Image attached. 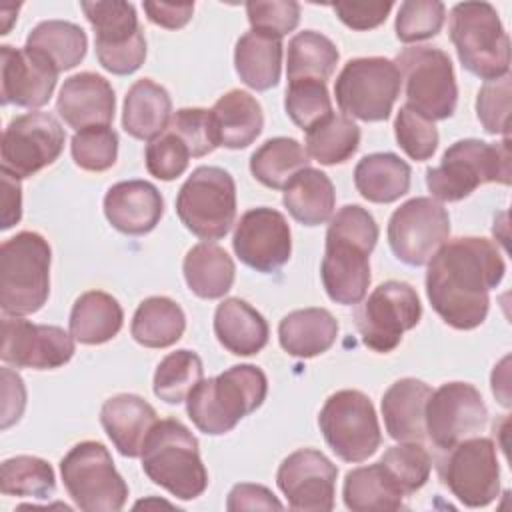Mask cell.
<instances>
[{
	"label": "cell",
	"mask_w": 512,
	"mask_h": 512,
	"mask_svg": "<svg viewBox=\"0 0 512 512\" xmlns=\"http://www.w3.org/2000/svg\"><path fill=\"white\" fill-rule=\"evenodd\" d=\"M74 356V338L60 326L34 324L22 316L2 318V362L16 368L52 370Z\"/></svg>",
	"instance_id": "obj_19"
},
{
	"label": "cell",
	"mask_w": 512,
	"mask_h": 512,
	"mask_svg": "<svg viewBox=\"0 0 512 512\" xmlns=\"http://www.w3.org/2000/svg\"><path fill=\"white\" fill-rule=\"evenodd\" d=\"M104 214L118 232L144 236L158 226L164 214V200L154 184L146 180H124L106 192Z\"/></svg>",
	"instance_id": "obj_24"
},
{
	"label": "cell",
	"mask_w": 512,
	"mask_h": 512,
	"mask_svg": "<svg viewBox=\"0 0 512 512\" xmlns=\"http://www.w3.org/2000/svg\"><path fill=\"white\" fill-rule=\"evenodd\" d=\"M284 108L288 118L302 130H310L314 124L332 114V100L324 82L318 80H294L288 82Z\"/></svg>",
	"instance_id": "obj_45"
},
{
	"label": "cell",
	"mask_w": 512,
	"mask_h": 512,
	"mask_svg": "<svg viewBox=\"0 0 512 512\" xmlns=\"http://www.w3.org/2000/svg\"><path fill=\"white\" fill-rule=\"evenodd\" d=\"M282 48V38L258 30L242 34L234 48L236 74L256 92L274 88L280 82Z\"/></svg>",
	"instance_id": "obj_31"
},
{
	"label": "cell",
	"mask_w": 512,
	"mask_h": 512,
	"mask_svg": "<svg viewBox=\"0 0 512 512\" xmlns=\"http://www.w3.org/2000/svg\"><path fill=\"white\" fill-rule=\"evenodd\" d=\"M338 468L314 448L288 454L276 472V484L288 506L300 512H330L334 508Z\"/></svg>",
	"instance_id": "obj_21"
},
{
	"label": "cell",
	"mask_w": 512,
	"mask_h": 512,
	"mask_svg": "<svg viewBox=\"0 0 512 512\" xmlns=\"http://www.w3.org/2000/svg\"><path fill=\"white\" fill-rule=\"evenodd\" d=\"M24 48L42 54L60 74L84 60L88 38L86 32L74 22L44 20L32 28Z\"/></svg>",
	"instance_id": "obj_38"
},
{
	"label": "cell",
	"mask_w": 512,
	"mask_h": 512,
	"mask_svg": "<svg viewBox=\"0 0 512 512\" xmlns=\"http://www.w3.org/2000/svg\"><path fill=\"white\" fill-rule=\"evenodd\" d=\"M378 240L374 216L346 204L332 214L326 230V250L320 276L328 298L336 304H360L370 286V254Z\"/></svg>",
	"instance_id": "obj_2"
},
{
	"label": "cell",
	"mask_w": 512,
	"mask_h": 512,
	"mask_svg": "<svg viewBox=\"0 0 512 512\" xmlns=\"http://www.w3.org/2000/svg\"><path fill=\"white\" fill-rule=\"evenodd\" d=\"M172 120V100L164 86L150 78L136 80L124 98L122 128L136 140L152 142Z\"/></svg>",
	"instance_id": "obj_28"
},
{
	"label": "cell",
	"mask_w": 512,
	"mask_h": 512,
	"mask_svg": "<svg viewBox=\"0 0 512 512\" xmlns=\"http://www.w3.org/2000/svg\"><path fill=\"white\" fill-rule=\"evenodd\" d=\"M72 160L88 172H104L118 158V134L110 126H92L78 130L70 142Z\"/></svg>",
	"instance_id": "obj_46"
},
{
	"label": "cell",
	"mask_w": 512,
	"mask_h": 512,
	"mask_svg": "<svg viewBox=\"0 0 512 512\" xmlns=\"http://www.w3.org/2000/svg\"><path fill=\"white\" fill-rule=\"evenodd\" d=\"M2 172V230L12 228L22 218V186L20 180Z\"/></svg>",
	"instance_id": "obj_57"
},
{
	"label": "cell",
	"mask_w": 512,
	"mask_h": 512,
	"mask_svg": "<svg viewBox=\"0 0 512 512\" xmlns=\"http://www.w3.org/2000/svg\"><path fill=\"white\" fill-rule=\"evenodd\" d=\"M446 20V6L438 0H406L396 14V38L400 42H420L436 36Z\"/></svg>",
	"instance_id": "obj_47"
},
{
	"label": "cell",
	"mask_w": 512,
	"mask_h": 512,
	"mask_svg": "<svg viewBox=\"0 0 512 512\" xmlns=\"http://www.w3.org/2000/svg\"><path fill=\"white\" fill-rule=\"evenodd\" d=\"M144 474L172 496L194 500L208 488L196 436L174 418L158 420L142 446Z\"/></svg>",
	"instance_id": "obj_5"
},
{
	"label": "cell",
	"mask_w": 512,
	"mask_h": 512,
	"mask_svg": "<svg viewBox=\"0 0 512 512\" xmlns=\"http://www.w3.org/2000/svg\"><path fill=\"white\" fill-rule=\"evenodd\" d=\"M440 482L468 508H482L500 492V464L490 438L472 436L452 448L436 464Z\"/></svg>",
	"instance_id": "obj_15"
},
{
	"label": "cell",
	"mask_w": 512,
	"mask_h": 512,
	"mask_svg": "<svg viewBox=\"0 0 512 512\" xmlns=\"http://www.w3.org/2000/svg\"><path fill=\"white\" fill-rule=\"evenodd\" d=\"M212 130L218 146L240 150L250 146L264 128V114L258 100L244 90H230L210 110Z\"/></svg>",
	"instance_id": "obj_27"
},
{
	"label": "cell",
	"mask_w": 512,
	"mask_h": 512,
	"mask_svg": "<svg viewBox=\"0 0 512 512\" xmlns=\"http://www.w3.org/2000/svg\"><path fill=\"white\" fill-rule=\"evenodd\" d=\"M232 248L248 268L270 274L280 270L292 252L290 226L274 208H252L244 212L234 228Z\"/></svg>",
	"instance_id": "obj_20"
},
{
	"label": "cell",
	"mask_w": 512,
	"mask_h": 512,
	"mask_svg": "<svg viewBox=\"0 0 512 512\" xmlns=\"http://www.w3.org/2000/svg\"><path fill=\"white\" fill-rule=\"evenodd\" d=\"M504 272L502 254L488 238H452L428 262L426 296L448 326L472 330L486 320L490 290L502 282Z\"/></svg>",
	"instance_id": "obj_1"
},
{
	"label": "cell",
	"mask_w": 512,
	"mask_h": 512,
	"mask_svg": "<svg viewBox=\"0 0 512 512\" xmlns=\"http://www.w3.org/2000/svg\"><path fill=\"white\" fill-rule=\"evenodd\" d=\"M94 30V48L100 66L116 76L136 72L146 58V38L136 8L122 0L80 2Z\"/></svg>",
	"instance_id": "obj_11"
},
{
	"label": "cell",
	"mask_w": 512,
	"mask_h": 512,
	"mask_svg": "<svg viewBox=\"0 0 512 512\" xmlns=\"http://www.w3.org/2000/svg\"><path fill=\"white\" fill-rule=\"evenodd\" d=\"M450 236L448 210L434 198L416 196L396 208L388 220V244L408 266H424Z\"/></svg>",
	"instance_id": "obj_16"
},
{
	"label": "cell",
	"mask_w": 512,
	"mask_h": 512,
	"mask_svg": "<svg viewBox=\"0 0 512 512\" xmlns=\"http://www.w3.org/2000/svg\"><path fill=\"white\" fill-rule=\"evenodd\" d=\"M338 336V322L326 308H302L278 324V340L294 358H314L326 352Z\"/></svg>",
	"instance_id": "obj_30"
},
{
	"label": "cell",
	"mask_w": 512,
	"mask_h": 512,
	"mask_svg": "<svg viewBox=\"0 0 512 512\" xmlns=\"http://www.w3.org/2000/svg\"><path fill=\"white\" fill-rule=\"evenodd\" d=\"M392 2H336L332 10L352 30H372L380 26L392 10Z\"/></svg>",
	"instance_id": "obj_53"
},
{
	"label": "cell",
	"mask_w": 512,
	"mask_h": 512,
	"mask_svg": "<svg viewBox=\"0 0 512 512\" xmlns=\"http://www.w3.org/2000/svg\"><path fill=\"white\" fill-rule=\"evenodd\" d=\"M214 334L218 342L236 356L258 354L268 344V322L240 298H226L214 312Z\"/></svg>",
	"instance_id": "obj_29"
},
{
	"label": "cell",
	"mask_w": 512,
	"mask_h": 512,
	"mask_svg": "<svg viewBox=\"0 0 512 512\" xmlns=\"http://www.w3.org/2000/svg\"><path fill=\"white\" fill-rule=\"evenodd\" d=\"M266 394V374L254 364H236L214 378H202L186 398V412L200 432L220 436L260 408Z\"/></svg>",
	"instance_id": "obj_3"
},
{
	"label": "cell",
	"mask_w": 512,
	"mask_h": 512,
	"mask_svg": "<svg viewBox=\"0 0 512 512\" xmlns=\"http://www.w3.org/2000/svg\"><path fill=\"white\" fill-rule=\"evenodd\" d=\"M422 316L416 290L398 280L378 284L368 298L354 310V322L362 344L374 352H392L404 332L412 330Z\"/></svg>",
	"instance_id": "obj_14"
},
{
	"label": "cell",
	"mask_w": 512,
	"mask_h": 512,
	"mask_svg": "<svg viewBox=\"0 0 512 512\" xmlns=\"http://www.w3.org/2000/svg\"><path fill=\"white\" fill-rule=\"evenodd\" d=\"M226 508L230 512L236 510H282V502L260 484H236L226 500Z\"/></svg>",
	"instance_id": "obj_54"
},
{
	"label": "cell",
	"mask_w": 512,
	"mask_h": 512,
	"mask_svg": "<svg viewBox=\"0 0 512 512\" xmlns=\"http://www.w3.org/2000/svg\"><path fill=\"white\" fill-rule=\"evenodd\" d=\"M186 330L182 308L166 296H150L142 300L132 316L130 334L146 348H168L176 344Z\"/></svg>",
	"instance_id": "obj_36"
},
{
	"label": "cell",
	"mask_w": 512,
	"mask_h": 512,
	"mask_svg": "<svg viewBox=\"0 0 512 512\" xmlns=\"http://www.w3.org/2000/svg\"><path fill=\"white\" fill-rule=\"evenodd\" d=\"M144 160H146V170L154 178L168 182L186 172L190 150L174 132L164 130L158 138H154L146 146Z\"/></svg>",
	"instance_id": "obj_51"
},
{
	"label": "cell",
	"mask_w": 512,
	"mask_h": 512,
	"mask_svg": "<svg viewBox=\"0 0 512 512\" xmlns=\"http://www.w3.org/2000/svg\"><path fill=\"white\" fill-rule=\"evenodd\" d=\"M310 156L304 146L286 136L270 138L250 156L252 176L274 190H284L288 182L304 168H308Z\"/></svg>",
	"instance_id": "obj_39"
},
{
	"label": "cell",
	"mask_w": 512,
	"mask_h": 512,
	"mask_svg": "<svg viewBox=\"0 0 512 512\" xmlns=\"http://www.w3.org/2000/svg\"><path fill=\"white\" fill-rule=\"evenodd\" d=\"M2 398V428H8L20 420L26 404L24 382L10 368H2Z\"/></svg>",
	"instance_id": "obj_55"
},
{
	"label": "cell",
	"mask_w": 512,
	"mask_h": 512,
	"mask_svg": "<svg viewBox=\"0 0 512 512\" xmlns=\"http://www.w3.org/2000/svg\"><path fill=\"white\" fill-rule=\"evenodd\" d=\"M510 180V138L500 142L458 140L444 152L438 166L426 170V186L432 198L442 202H458L488 182L508 186Z\"/></svg>",
	"instance_id": "obj_4"
},
{
	"label": "cell",
	"mask_w": 512,
	"mask_h": 512,
	"mask_svg": "<svg viewBox=\"0 0 512 512\" xmlns=\"http://www.w3.org/2000/svg\"><path fill=\"white\" fill-rule=\"evenodd\" d=\"M318 426L326 444L344 462L368 460L382 442L376 410L360 390L330 394L318 414Z\"/></svg>",
	"instance_id": "obj_13"
},
{
	"label": "cell",
	"mask_w": 512,
	"mask_h": 512,
	"mask_svg": "<svg viewBox=\"0 0 512 512\" xmlns=\"http://www.w3.org/2000/svg\"><path fill=\"white\" fill-rule=\"evenodd\" d=\"M306 154L324 166L342 164L360 146V128L344 114H330L306 130Z\"/></svg>",
	"instance_id": "obj_41"
},
{
	"label": "cell",
	"mask_w": 512,
	"mask_h": 512,
	"mask_svg": "<svg viewBox=\"0 0 512 512\" xmlns=\"http://www.w3.org/2000/svg\"><path fill=\"white\" fill-rule=\"evenodd\" d=\"M412 170L392 152L364 156L354 168V186L362 198L374 204H390L410 190Z\"/></svg>",
	"instance_id": "obj_33"
},
{
	"label": "cell",
	"mask_w": 512,
	"mask_h": 512,
	"mask_svg": "<svg viewBox=\"0 0 512 512\" xmlns=\"http://www.w3.org/2000/svg\"><path fill=\"white\" fill-rule=\"evenodd\" d=\"M394 64L404 80L406 104L422 118L436 122L454 114L458 86L450 56L434 46H408Z\"/></svg>",
	"instance_id": "obj_8"
},
{
	"label": "cell",
	"mask_w": 512,
	"mask_h": 512,
	"mask_svg": "<svg viewBox=\"0 0 512 512\" xmlns=\"http://www.w3.org/2000/svg\"><path fill=\"white\" fill-rule=\"evenodd\" d=\"M2 74L0 100L2 104H16L20 108L44 106L58 80V70L38 52L30 48L0 46Z\"/></svg>",
	"instance_id": "obj_22"
},
{
	"label": "cell",
	"mask_w": 512,
	"mask_h": 512,
	"mask_svg": "<svg viewBox=\"0 0 512 512\" xmlns=\"http://www.w3.org/2000/svg\"><path fill=\"white\" fill-rule=\"evenodd\" d=\"M282 202L296 222L304 226H320L334 214V184L322 170L308 166L288 182Z\"/></svg>",
	"instance_id": "obj_35"
},
{
	"label": "cell",
	"mask_w": 512,
	"mask_h": 512,
	"mask_svg": "<svg viewBox=\"0 0 512 512\" xmlns=\"http://www.w3.org/2000/svg\"><path fill=\"white\" fill-rule=\"evenodd\" d=\"M448 32L460 64L470 74L486 82L508 74L510 40L492 4H456L448 16Z\"/></svg>",
	"instance_id": "obj_7"
},
{
	"label": "cell",
	"mask_w": 512,
	"mask_h": 512,
	"mask_svg": "<svg viewBox=\"0 0 512 512\" xmlns=\"http://www.w3.org/2000/svg\"><path fill=\"white\" fill-rule=\"evenodd\" d=\"M156 422V410L136 394H116L100 410L104 432L126 458H138L142 454V446Z\"/></svg>",
	"instance_id": "obj_25"
},
{
	"label": "cell",
	"mask_w": 512,
	"mask_h": 512,
	"mask_svg": "<svg viewBox=\"0 0 512 512\" xmlns=\"http://www.w3.org/2000/svg\"><path fill=\"white\" fill-rule=\"evenodd\" d=\"M394 134L398 146L406 152L408 158L424 162L432 158L438 148V130L434 122L422 118L408 106H402L394 120Z\"/></svg>",
	"instance_id": "obj_48"
},
{
	"label": "cell",
	"mask_w": 512,
	"mask_h": 512,
	"mask_svg": "<svg viewBox=\"0 0 512 512\" xmlns=\"http://www.w3.org/2000/svg\"><path fill=\"white\" fill-rule=\"evenodd\" d=\"M432 388L416 378L396 380L382 396V416L386 432L398 442L426 440V402Z\"/></svg>",
	"instance_id": "obj_26"
},
{
	"label": "cell",
	"mask_w": 512,
	"mask_h": 512,
	"mask_svg": "<svg viewBox=\"0 0 512 512\" xmlns=\"http://www.w3.org/2000/svg\"><path fill=\"white\" fill-rule=\"evenodd\" d=\"M488 422V410L480 392L468 382H446L426 402V438L438 448L476 436Z\"/></svg>",
	"instance_id": "obj_18"
},
{
	"label": "cell",
	"mask_w": 512,
	"mask_h": 512,
	"mask_svg": "<svg viewBox=\"0 0 512 512\" xmlns=\"http://www.w3.org/2000/svg\"><path fill=\"white\" fill-rule=\"evenodd\" d=\"M246 16L252 30L282 38L300 22V4L294 0H250Z\"/></svg>",
	"instance_id": "obj_52"
},
{
	"label": "cell",
	"mask_w": 512,
	"mask_h": 512,
	"mask_svg": "<svg viewBox=\"0 0 512 512\" xmlns=\"http://www.w3.org/2000/svg\"><path fill=\"white\" fill-rule=\"evenodd\" d=\"M400 86L402 80L394 60L382 56L354 58L340 70L334 82V96L344 116L382 122L390 116Z\"/></svg>",
	"instance_id": "obj_12"
},
{
	"label": "cell",
	"mask_w": 512,
	"mask_h": 512,
	"mask_svg": "<svg viewBox=\"0 0 512 512\" xmlns=\"http://www.w3.org/2000/svg\"><path fill=\"white\" fill-rule=\"evenodd\" d=\"M342 498L348 510L372 512V510H400L406 498L394 480L388 476L380 462L354 468L344 478Z\"/></svg>",
	"instance_id": "obj_37"
},
{
	"label": "cell",
	"mask_w": 512,
	"mask_h": 512,
	"mask_svg": "<svg viewBox=\"0 0 512 512\" xmlns=\"http://www.w3.org/2000/svg\"><path fill=\"white\" fill-rule=\"evenodd\" d=\"M60 474L68 496L84 512H118L126 504L128 486L100 442L72 446L60 460Z\"/></svg>",
	"instance_id": "obj_10"
},
{
	"label": "cell",
	"mask_w": 512,
	"mask_h": 512,
	"mask_svg": "<svg viewBox=\"0 0 512 512\" xmlns=\"http://www.w3.org/2000/svg\"><path fill=\"white\" fill-rule=\"evenodd\" d=\"M182 272L188 288L198 298L216 300L230 292L236 266L224 248L214 242H200L186 252Z\"/></svg>",
	"instance_id": "obj_34"
},
{
	"label": "cell",
	"mask_w": 512,
	"mask_h": 512,
	"mask_svg": "<svg viewBox=\"0 0 512 512\" xmlns=\"http://www.w3.org/2000/svg\"><path fill=\"white\" fill-rule=\"evenodd\" d=\"M0 488L6 496L48 500L56 492L52 466L36 456H14L2 462Z\"/></svg>",
	"instance_id": "obj_42"
},
{
	"label": "cell",
	"mask_w": 512,
	"mask_h": 512,
	"mask_svg": "<svg viewBox=\"0 0 512 512\" xmlns=\"http://www.w3.org/2000/svg\"><path fill=\"white\" fill-rule=\"evenodd\" d=\"M116 98L110 82L94 72H80L64 80L58 98V116L76 132L92 126H110Z\"/></svg>",
	"instance_id": "obj_23"
},
{
	"label": "cell",
	"mask_w": 512,
	"mask_h": 512,
	"mask_svg": "<svg viewBox=\"0 0 512 512\" xmlns=\"http://www.w3.org/2000/svg\"><path fill=\"white\" fill-rule=\"evenodd\" d=\"M180 222L198 238H224L236 218V184L230 172L218 166H198L176 196Z\"/></svg>",
	"instance_id": "obj_9"
},
{
	"label": "cell",
	"mask_w": 512,
	"mask_h": 512,
	"mask_svg": "<svg viewBox=\"0 0 512 512\" xmlns=\"http://www.w3.org/2000/svg\"><path fill=\"white\" fill-rule=\"evenodd\" d=\"M148 20L156 26L178 30L186 26L194 14V4H168V2H144L142 4Z\"/></svg>",
	"instance_id": "obj_56"
},
{
	"label": "cell",
	"mask_w": 512,
	"mask_h": 512,
	"mask_svg": "<svg viewBox=\"0 0 512 512\" xmlns=\"http://www.w3.org/2000/svg\"><path fill=\"white\" fill-rule=\"evenodd\" d=\"M66 132L48 112H26L10 120L2 134V170L22 180L50 166L64 150Z\"/></svg>",
	"instance_id": "obj_17"
},
{
	"label": "cell",
	"mask_w": 512,
	"mask_h": 512,
	"mask_svg": "<svg viewBox=\"0 0 512 512\" xmlns=\"http://www.w3.org/2000/svg\"><path fill=\"white\" fill-rule=\"evenodd\" d=\"M404 496L420 490L432 470V458L422 442H402L388 448L378 460Z\"/></svg>",
	"instance_id": "obj_44"
},
{
	"label": "cell",
	"mask_w": 512,
	"mask_h": 512,
	"mask_svg": "<svg viewBox=\"0 0 512 512\" xmlns=\"http://www.w3.org/2000/svg\"><path fill=\"white\" fill-rule=\"evenodd\" d=\"M338 58H340L338 48L328 36L316 30L298 32L288 42V58H286L288 82L318 80L326 84V80H330V76L334 74Z\"/></svg>",
	"instance_id": "obj_40"
},
{
	"label": "cell",
	"mask_w": 512,
	"mask_h": 512,
	"mask_svg": "<svg viewBox=\"0 0 512 512\" xmlns=\"http://www.w3.org/2000/svg\"><path fill=\"white\" fill-rule=\"evenodd\" d=\"M170 132H174L190 150V156L202 158L218 148L210 110L204 108H180L172 114V120L168 124Z\"/></svg>",
	"instance_id": "obj_50"
},
{
	"label": "cell",
	"mask_w": 512,
	"mask_h": 512,
	"mask_svg": "<svg viewBox=\"0 0 512 512\" xmlns=\"http://www.w3.org/2000/svg\"><path fill=\"white\" fill-rule=\"evenodd\" d=\"M52 250L38 232H18L0 246V308L4 316L38 312L50 294Z\"/></svg>",
	"instance_id": "obj_6"
},
{
	"label": "cell",
	"mask_w": 512,
	"mask_h": 512,
	"mask_svg": "<svg viewBox=\"0 0 512 512\" xmlns=\"http://www.w3.org/2000/svg\"><path fill=\"white\" fill-rule=\"evenodd\" d=\"M476 116L488 134L508 138L510 128V74L488 80L478 90Z\"/></svg>",
	"instance_id": "obj_49"
},
{
	"label": "cell",
	"mask_w": 512,
	"mask_h": 512,
	"mask_svg": "<svg viewBox=\"0 0 512 512\" xmlns=\"http://www.w3.org/2000/svg\"><path fill=\"white\" fill-rule=\"evenodd\" d=\"M124 324L120 302L102 290H90L76 298L70 312V334L76 342L96 346L112 340Z\"/></svg>",
	"instance_id": "obj_32"
},
{
	"label": "cell",
	"mask_w": 512,
	"mask_h": 512,
	"mask_svg": "<svg viewBox=\"0 0 512 512\" xmlns=\"http://www.w3.org/2000/svg\"><path fill=\"white\" fill-rule=\"evenodd\" d=\"M204 366L196 352L176 350L160 360L154 372V394L166 404L186 402L188 394L202 380Z\"/></svg>",
	"instance_id": "obj_43"
}]
</instances>
